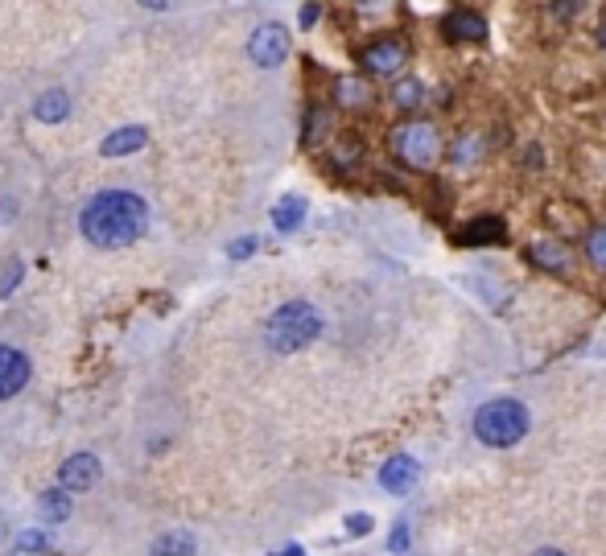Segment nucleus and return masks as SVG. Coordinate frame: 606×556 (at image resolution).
<instances>
[{"mask_svg": "<svg viewBox=\"0 0 606 556\" xmlns=\"http://www.w3.org/2000/svg\"><path fill=\"white\" fill-rule=\"evenodd\" d=\"M79 227H83V235L95 243V248L116 252V248H128V243H137L145 235L149 206L132 190H104V194H95L83 206Z\"/></svg>", "mask_w": 606, "mask_h": 556, "instance_id": "f257e3e1", "label": "nucleus"}, {"mask_svg": "<svg viewBox=\"0 0 606 556\" xmlns=\"http://www.w3.org/2000/svg\"><path fill=\"white\" fill-rule=\"evenodd\" d=\"M388 149H392V157H396L404 169L429 173V169L442 165V157H446V132L437 128V120L404 116V120L388 132Z\"/></svg>", "mask_w": 606, "mask_h": 556, "instance_id": "f03ea898", "label": "nucleus"}, {"mask_svg": "<svg viewBox=\"0 0 606 556\" xmlns=\"http://www.w3.org/2000/svg\"><path fill=\"white\" fill-rule=\"evenodd\" d=\"M528 429H532V416H528V408L520 404V400H491V404H483L479 412H475V437L483 441V445H491V449H512V445H520L524 437H528Z\"/></svg>", "mask_w": 606, "mask_h": 556, "instance_id": "7ed1b4c3", "label": "nucleus"}, {"mask_svg": "<svg viewBox=\"0 0 606 556\" xmlns=\"http://www.w3.org/2000/svg\"><path fill=\"white\" fill-rule=\"evenodd\" d=\"M318 334H322V314H318L310 301H289V305H281L277 314L268 318V330H264L268 346H273L277 355L301 351V346H310Z\"/></svg>", "mask_w": 606, "mask_h": 556, "instance_id": "20e7f679", "label": "nucleus"}, {"mask_svg": "<svg viewBox=\"0 0 606 556\" xmlns=\"http://www.w3.org/2000/svg\"><path fill=\"white\" fill-rule=\"evenodd\" d=\"M409 42L396 38V33H384V38L376 42H367L359 50V71L367 79H400L404 75V66H409Z\"/></svg>", "mask_w": 606, "mask_h": 556, "instance_id": "39448f33", "label": "nucleus"}, {"mask_svg": "<svg viewBox=\"0 0 606 556\" xmlns=\"http://www.w3.org/2000/svg\"><path fill=\"white\" fill-rule=\"evenodd\" d=\"M248 58L260 66V71H277V66L289 58V29L268 21V25H256L252 38H248Z\"/></svg>", "mask_w": 606, "mask_h": 556, "instance_id": "423d86ee", "label": "nucleus"}, {"mask_svg": "<svg viewBox=\"0 0 606 556\" xmlns=\"http://www.w3.org/2000/svg\"><path fill=\"white\" fill-rule=\"evenodd\" d=\"M442 33H446V42H454V46H483L487 42V21L470 5H458V9H450L442 17Z\"/></svg>", "mask_w": 606, "mask_h": 556, "instance_id": "0eeeda50", "label": "nucleus"}, {"mask_svg": "<svg viewBox=\"0 0 606 556\" xmlns=\"http://www.w3.org/2000/svg\"><path fill=\"white\" fill-rule=\"evenodd\" d=\"M99 474H104V466H99L95 454H75V458L62 462L58 486H62V491H91V486L99 482Z\"/></svg>", "mask_w": 606, "mask_h": 556, "instance_id": "6e6552de", "label": "nucleus"}, {"mask_svg": "<svg viewBox=\"0 0 606 556\" xmlns=\"http://www.w3.org/2000/svg\"><path fill=\"white\" fill-rule=\"evenodd\" d=\"M417 478H421V466L409 454H396V458H388L380 466V486H384L388 495H409L413 486H417Z\"/></svg>", "mask_w": 606, "mask_h": 556, "instance_id": "1a4fd4ad", "label": "nucleus"}, {"mask_svg": "<svg viewBox=\"0 0 606 556\" xmlns=\"http://www.w3.org/2000/svg\"><path fill=\"white\" fill-rule=\"evenodd\" d=\"M29 384V359L13 346H0V400H13Z\"/></svg>", "mask_w": 606, "mask_h": 556, "instance_id": "9d476101", "label": "nucleus"}, {"mask_svg": "<svg viewBox=\"0 0 606 556\" xmlns=\"http://www.w3.org/2000/svg\"><path fill=\"white\" fill-rule=\"evenodd\" d=\"M483 153H487V136L479 128H462L454 136V145L446 149V157H450L454 169H475L483 161Z\"/></svg>", "mask_w": 606, "mask_h": 556, "instance_id": "9b49d317", "label": "nucleus"}, {"mask_svg": "<svg viewBox=\"0 0 606 556\" xmlns=\"http://www.w3.org/2000/svg\"><path fill=\"white\" fill-rule=\"evenodd\" d=\"M528 256H532V264H541L545 272H569V268H574V252H569V243L557 239V235L536 239L532 248H528Z\"/></svg>", "mask_w": 606, "mask_h": 556, "instance_id": "f8f14e48", "label": "nucleus"}, {"mask_svg": "<svg viewBox=\"0 0 606 556\" xmlns=\"http://www.w3.org/2000/svg\"><path fill=\"white\" fill-rule=\"evenodd\" d=\"M388 99H392V108H396V112L417 116V112L425 108V103H429V87H425L421 79H413V75H404V79H392Z\"/></svg>", "mask_w": 606, "mask_h": 556, "instance_id": "ddd939ff", "label": "nucleus"}, {"mask_svg": "<svg viewBox=\"0 0 606 556\" xmlns=\"http://www.w3.org/2000/svg\"><path fill=\"white\" fill-rule=\"evenodd\" d=\"M376 99V87L367 75H343V79H334V103L339 108H367V103Z\"/></svg>", "mask_w": 606, "mask_h": 556, "instance_id": "4468645a", "label": "nucleus"}, {"mask_svg": "<svg viewBox=\"0 0 606 556\" xmlns=\"http://www.w3.org/2000/svg\"><path fill=\"white\" fill-rule=\"evenodd\" d=\"M508 239V223L499 215H483V219H470L458 235V243H470V248H479V243H503Z\"/></svg>", "mask_w": 606, "mask_h": 556, "instance_id": "2eb2a0df", "label": "nucleus"}, {"mask_svg": "<svg viewBox=\"0 0 606 556\" xmlns=\"http://www.w3.org/2000/svg\"><path fill=\"white\" fill-rule=\"evenodd\" d=\"M145 141H149V132L141 128V124H128V128H116L108 141H104V157H128V153H137V149H145Z\"/></svg>", "mask_w": 606, "mask_h": 556, "instance_id": "dca6fc26", "label": "nucleus"}, {"mask_svg": "<svg viewBox=\"0 0 606 556\" xmlns=\"http://www.w3.org/2000/svg\"><path fill=\"white\" fill-rule=\"evenodd\" d=\"M301 219H306V198H297V194H289V198H281L277 206H273V227L277 231H297L301 227Z\"/></svg>", "mask_w": 606, "mask_h": 556, "instance_id": "f3484780", "label": "nucleus"}, {"mask_svg": "<svg viewBox=\"0 0 606 556\" xmlns=\"http://www.w3.org/2000/svg\"><path fill=\"white\" fill-rule=\"evenodd\" d=\"M66 112H71L66 91H42L38 103H33V116H38L42 124H58V120H66Z\"/></svg>", "mask_w": 606, "mask_h": 556, "instance_id": "a211bd4d", "label": "nucleus"}, {"mask_svg": "<svg viewBox=\"0 0 606 556\" xmlns=\"http://www.w3.org/2000/svg\"><path fill=\"white\" fill-rule=\"evenodd\" d=\"M38 511H42L46 524H62V519L71 515V499H66V491L58 486V491H46V495L38 499Z\"/></svg>", "mask_w": 606, "mask_h": 556, "instance_id": "6ab92c4d", "label": "nucleus"}, {"mask_svg": "<svg viewBox=\"0 0 606 556\" xmlns=\"http://www.w3.org/2000/svg\"><path fill=\"white\" fill-rule=\"evenodd\" d=\"M582 252H586V264H590V268L606 272V227H590V231H586Z\"/></svg>", "mask_w": 606, "mask_h": 556, "instance_id": "aec40b11", "label": "nucleus"}, {"mask_svg": "<svg viewBox=\"0 0 606 556\" xmlns=\"http://www.w3.org/2000/svg\"><path fill=\"white\" fill-rule=\"evenodd\" d=\"M153 556H194V540L186 532H170L153 544Z\"/></svg>", "mask_w": 606, "mask_h": 556, "instance_id": "412c9836", "label": "nucleus"}, {"mask_svg": "<svg viewBox=\"0 0 606 556\" xmlns=\"http://www.w3.org/2000/svg\"><path fill=\"white\" fill-rule=\"evenodd\" d=\"M582 9H586V0H553V17L561 25H574L582 17Z\"/></svg>", "mask_w": 606, "mask_h": 556, "instance_id": "4be33fe9", "label": "nucleus"}, {"mask_svg": "<svg viewBox=\"0 0 606 556\" xmlns=\"http://www.w3.org/2000/svg\"><path fill=\"white\" fill-rule=\"evenodd\" d=\"M25 276V264L21 260H9V268H5V276H0V297H9L13 289H17V281Z\"/></svg>", "mask_w": 606, "mask_h": 556, "instance_id": "5701e85b", "label": "nucleus"}, {"mask_svg": "<svg viewBox=\"0 0 606 556\" xmlns=\"http://www.w3.org/2000/svg\"><path fill=\"white\" fill-rule=\"evenodd\" d=\"M347 532L351 536H367V532H372V515H351L347 519Z\"/></svg>", "mask_w": 606, "mask_h": 556, "instance_id": "b1692460", "label": "nucleus"}, {"mask_svg": "<svg viewBox=\"0 0 606 556\" xmlns=\"http://www.w3.org/2000/svg\"><path fill=\"white\" fill-rule=\"evenodd\" d=\"M256 252V239H235L231 243V260H244V256H252Z\"/></svg>", "mask_w": 606, "mask_h": 556, "instance_id": "393cba45", "label": "nucleus"}, {"mask_svg": "<svg viewBox=\"0 0 606 556\" xmlns=\"http://www.w3.org/2000/svg\"><path fill=\"white\" fill-rule=\"evenodd\" d=\"M141 5H145V9H153V13H165V9H174L178 0H141Z\"/></svg>", "mask_w": 606, "mask_h": 556, "instance_id": "a878e982", "label": "nucleus"}, {"mask_svg": "<svg viewBox=\"0 0 606 556\" xmlns=\"http://www.w3.org/2000/svg\"><path fill=\"white\" fill-rule=\"evenodd\" d=\"M392 548L400 552V548H409V528H396V536H392Z\"/></svg>", "mask_w": 606, "mask_h": 556, "instance_id": "bb28decb", "label": "nucleus"}, {"mask_svg": "<svg viewBox=\"0 0 606 556\" xmlns=\"http://www.w3.org/2000/svg\"><path fill=\"white\" fill-rule=\"evenodd\" d=\"M17 548H42V536H38V532H29V536H21V540H17Z\"/></svg>", "mask_w": 606, "mask_h": 556, "instance_id": "cd10ccee", "label": "nucleus"}, {"mask_svg": "<svg viewBox=\"0 0 606 556\" xmlns=\"http://www.w3.org/2000/svg\"><path fill=\"white\" fill-rule=\"evenodd\" d=\"M318 21V5H306L301 9V25H314Z\"/></svg>", "mask_w": 606, "mask_h": 556, "instance_id": "c85d7f7f", "label": "nucleus"}, {"mask_svg": "<svg viewBox=\"0 0 606 556\" xmlns=\"http://www.w3.org/2000/svg\"><path fill=\"white\" fill-rule=\"evenodd\" d=\"M594 42L606 50V13H602V21H598V33H594Z\"/></svg>", "mask_w": 606, "mask_h": 556, "instance_id": "c756f323", "label": "nucleus"}, {"mask_svg": "<svg viewBox=\"0 0 606 556\" xmlns=\"http://www.w3.org/2000/svg\"><path fill=\"white\" fill-rule=\"evenodd\" d=\"M532 556H565L561 548H541V552H532Z\"/></svg>", "mask_w": 606, "mask_h": 556, "instance_id": "7c9ffc66", "label": "nucleus"}, {"mask_svg": "<svg viewBox=\"0 0 606 556\" xmlns=\"http://www.w3.org/2000/svg\"><path fill=\"white\" fill-rule=\"evenodd\" d=\"M281 556H301V548H289V552H281Z\"/></svg>", "mask_w": 606, "mask_h": 556, "instance_id": "2f4dec72", "label": "nucleus"}]
</instances>
